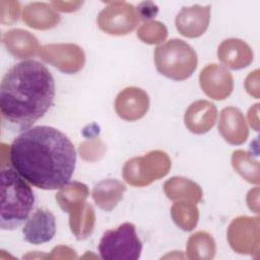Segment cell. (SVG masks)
<instances>
[{
	"label": "cell",
	"instance_id": "obj_1",
	"mask_svg": "<svg viewBox=\"0 0 260 260\" xmlns=\"http://www.w3.org/2000/svg\"><path fill=\"white\" fill-rule=\"evenodd\" d=\"M13 169L43 190H57L69 183L76 165L70 139L50 126H36L19 133L9 147Z\"/></svg>",
	"mask_w": 260,
	"mask_h": 260
},
{
	"label": "cell",
	"instance_id": "obj_6",
	"mask_svg": "<svg viewBox=\"0 0 260 260\" xmlns=\"http://www.w3.org/2000/svg\"><path fill=\"white\" fill-rule=\"evenodd\" d=\"M170 169L169 155L161 150H151L143 156L128 159L123 167L122 175L129 185L144 187L168 175Z\"/></svg>",
	"mask_w": 260,
	"mask_h": 260
},
{
	"label": "cell",
	"instance_id": "obj_4",
	"mask_svg": "<svg viewBox=\"0 0 260 260\" xmlns=\"http://www.w3.org/2000/svg\"><path fill=\"white\" fill-rule=\"evenodd\" d=\"M154 64L161 75L182 81L193 74L198 58L188 43L180 39H172L155 48Z\"/></svg>",
	"mask_w": 260,
	"mask_h": 260
},
{
	"label": "cell",
	"instance_id": "obj_20",
	"mask_svg": "<svg viewBox=\"0 0 260 260\" xmlns=\"http://www.w3.org/2000/svg\"><path fill=\"white\" fill-rule=\"evenodd\" d=\"M164 192L173 201H189L198 203L202 199V190L195 182L183 178L173 177L164 185Z\"/></svg>",
	"mask_w": 260,
	"mask_h": 260
},
{
	"label": "cell",
	"instance_id": "obj_8",
	"mask_svg": "<svg viewBox=\"0 0 260 260\" xmlns=\"http://www.w3.org/2000/svg\"><path fill=\"white\" fill-rule=\"evenodd\" d=\"M43 61L66 74H73L82 69L85 63L83 50L75 44H48L40 48Z\"/></svg>",
	"mask_w": 260,
	"mask_h": 260
},
{
	"label": "cell",
	"instance_id": "obj_16",
	"mask_svg": "<svg viewBox=\"0 0 260 260\" xmlns=\"http://www.w3.org/2000/svg\"><path fill=\"white\" fill-rule=\"evenodd\" d=\"M217 58L226 67L239 70L251 64L253 52L244 41L240 39H226L218 46Z\"/></svg>",
	"mask_w": 260,
	"mask_h": 260
},
{
	"label": "cell",
	"instance_id": "obj_15",
	"mask_svg": "<svg viewBox=\"0 0 260 260\" xmlns=\"http://www.w3.org/2000/svg\"><path fill=\"white\" fill-rule=\"evenodd\" d=\"M217 110L214 104L200 100L192 103L185 112L184 122L187 129L195 134L208 132L215 124Z\"/></svg>",
	"mask_w": 260,
	"mask_h": 260
},
{
	"label": "cell",
	"instance_id": "obj_12",
	"mask_svg": "<svg viewBox=\"0 0 260 260\" xmlns=\"http://www.w3.org/2000/svg\"><path fill=\"white\" fill-rule=\"evenodd\" d=\"M23 238L32 245L50 242L56 234V218L45 208H38L25 221L22 228Z\"/></svg>",
	"mask_w": 260,
	"mask_h": 260
},
{
	"label": "cell",
	"instance_id": "obj_11",
	"mask_svg": "<svg viewBox=\"0 0 260 260\" xmlns=\"http://www.w3.org/2000/svg\"><path fill=\"white\" fill-rule=\"evenodd\" d=\"M149 109V96L141 88L129 86L121 90L115 100V111L125 121H136Z\"/></svg>",
	"mask_w": 260,
	"mask_h": 260
},
{
	"label": "cell",
	"instance_id": "obj_19",
	"mask_svg": "<svg viewBox=\"0 0 260 260\" xmlns=\"http://www.w3.org/2000/svg\"><path fill=\"white\" fill-rule=\"evenodd\" d=\"M125 185L116 179H106L94 185L91 196L95 204L103 210L111 211L123 199Z\"/></svg>",
	"mask_w": 260,
	"mask_h": 260
},
{
	"label": "cell",
	"instance_id": "obj_13",
	"mask_svg": "<svg viewBox=\"0 0 260 260\" xmlns=\"http://www.w3.org/2000/svg\"><path fill=\"white\" fill-rule=\"evenodd\" d=\"M210 5L201 6L195 4L190 7H183L175 19L178 31L190 39L202 36L209 24Z\"/></svg>",
	"mask_w": 260,
	"mask_h": 260
},
{
	"label": "cell",
	"instance_id": "obj_17",
	"mask_svg": "<svg viewBox=\"0 0 260 260\" xmlns=\"http://www.w3.org/2000/svg\"><path fill=\"white\" fill-rule=\"evenodd\" d=\"M2 43L7 52L18 59L34 57L41 48L37 38L32 34L20 28L10 29L4 32Z\"/></svg>",
	"mask_w": 260,
	"mask_h": 260
},
{
	"label": "cell",
	"instance_id": "obj_9",
	"mask_svg": "<svg viewBox=\"0 0 260 260\" xmlns=\"http://www.w3.org/2000/svg\"><path fill=\"white\" fill-rule=\"evenodd\" d=\"M228 240L236 252L252 255L253 246L258 248L259 243V218L249 216L235 218L228 229Z\"/></svg>",
	"mask_w": 260,
	"mask_h": 260
},
{
	"label": "cell",
	"instance_id": "obj_5",
	"mask_svg": "<svg viewBox=\"0 0 260 260\" xmlns=\"http://www.w3.org/2000/svg\"><path fill=\"white\" fill-rule=\"evenodd\" d=\"M141 251L142 243L131 222H124L116 230L106 231L99 244L101 258L105 260H136Z\"/></svg>",
	"mask_w": 260,
	"mask_h": 260
},
{
	"label": "cell",
	"instance_id": "obj_7",
	"mask_svg": "<svg viewBox=\"0 0 260 260\" xmlns=\"http://www.w3.org/2000/svg\"><path fill=\"white\" fill-rule=\"evenodd\" d=\"M99 27L113 36L130 34L139 22V15L135 7L125 1L109 2L102 9L98 18Z\"/></svg>",
	"mask_w": 260,
	"mask_h": 260
},
{
	"label": "cell",
	"instance_id": "obj_10",
	"mask_svg": "<svg viewBox=\"0 0 260 260\" xmlns=\"http://www.w3.org/2000/svg\"><path fill=\"white\" fill-rule=\"evenodd\" d=\"M199 83L202 91L209 98L222 101L233 91L234 80L231 72L218 64H208L200 72Z\"/></svg>",
	"mask_w": 260,
	"mask_h": 260
},
{
	"label": "cell",
	"instance_id": "obj_24",
	"mask_svg": "<svg viewBox=\"0 0 260 260\" xmlns=\"http://www.w3.org/2000/svg\"><path fill=\"white\" fill-rule=\"evenodd\" d=\"M171 214L175 223L183 231H192L198 222L199 212L196 204L189 201H178L173 204Z\"/></svg>",
	"mask_w": 260,
	"mask_h": 260
},
{
	"label": "cell",
	"instance_id": "obj_23",
	"mask_svg": "<svg viewBox=\"0 0 260 260\" xmlns=\"http://www.w3.org/2000/svg\"><path fill=\"white\" fill-rule=\"evenodd\" d=\"M88 194L89 191L85 184L74 181L59 189L56 194V200L63 211L70 212L75 205L84 202Z\"/></svg>",
	"mask_w": 260,
	"mask_h": 260
},
{
	"label": "cell",
	"instance_id": "obj_25",
	"mask_svg": "<svg viewBox=\"0 0 260 260\" xmlns=\"http://www.w3.org/2000/svg\"><path fill=\"white\" fill-rule=\"evenodd\" d=\"M168 29L159 21H147L137 29V37L146 44H159L166 40Z\"/></svg>",
	"mask_w": 260,
	"mask_h": 260
},
{
	"label": "cell",
	"instance_id": "obj_2",
	"mask_svg": "<svg viewBox=\"0 0 260 260\" xmlns=\"http://www.w3.org/2000/svg\"><path fill=\"white\" fill-rule=\"evenodd\" d=\"M55 81L49 69L39 61L24 60L11 66L0 86L2 118L26 129L52 107Z\"/></svg>",
	"mask_w": 260,
	"mask_h": 260
},
{
	"label": "cell",
	"instance_id": "obj_21",
	"mask_svg": "<svg viewBox=\"0 0 260 260\" xmlns=\"http://www.w3.org/2000/svg\"><path fill=\"white\" fill-rule=\"evenodd\" d=\"M69 213V225L76 239L84 240L89 237L95 222V214L92 206L84 201L75 205Z\"/></svg>",
	"mask_w": 260,
	"mask_h": 260
},
{
	"label": "cell",
	"instance_id": "obj_28",
	"mask_svg": "<svg viewBox=\"0 0 260 260\" xmlns=\"http://www.w3.org/2000/svg\"><path fill=\"white\" fill-rule=\"evenodd\" d=\"M55 10L62 12H71L78 9L82 2H51L50 3Z\"/></svg>",
	"mask_w": 260,
	"mask_h": 260
},
{
	"label": "cell",
	"instance_id": "obj_3",
	"mask_svg": "<svg viewBox=\"0 0 260 260\" xmlns=\"http://www.w3.org/2000/svg\"><path fill=\"white\" fill-rule=\"evenodd\" d=\"M35 195L25 180L12 168L1 169V230H15L26 221L34 208Z\"/></svg>",
	"mask_w": 260,
	"mask_h": 260
},
{
	"label": "cell",
	"instance_id": "obj_26",
	"mask_svg": "<svg viewBox=\"0 0 260 260\" xmlns=\"http://www.w3.org/2000/svg\"><path fill=\"white\" fill-rule=\"evenodd\" d=\"M252 157L249 155V153L243 151V150H236L233 153L232 156V164L234 169L248 182L258 184L259 179L255 178L252 174L253 171V164H252Z\"/></svg>",
	"mask_w": 260,
	"mask_h": 260
},
{
	"label": "cell",
	"instance_id": "obj_18",
	"mask_svg": "<svg viewBox=\"0 0 260 260\" xmlns=\"http://www.w3.org/2000/svg\"><path fill=\"white\" fill-rule=\"evenodd\" d=\"M23 22L35 29H50L60 21V15L53 6L44 2H32L24 6L22 11Z\"/></svg>",
	"mask_w": 260,
	"mask_h": 260
},
{
	"label": "cell",
	"instance_id": "obj_14",
	"mask_svg": "<svg viewBox=\"0 0 260 260\" xmlns=\"http://www.w3.org/2000/svg\"><path fill=\"white\" fill-rule=\"evenodd\" d=\"M218 132L230 144L240 145L247 140L248 126L244 115L238 108L228 107L220 112Z\"/></svg>",
	"mask_w": 260,
	"mask_h": 260
},
{
	"label": "cell",
	"instance_id": "obj_27",
	"mask_svg": "<svg viewBox=\"0 0 260 260\" xmlns=\"http://www.w3.org/2000/svg\"><path fill=\"white\" fill-rule=\"evenodd\" d=\"M5 3L7 7L1 3V22L4 25H11L18 19L20 6L16 1H5Z\"/></svg>",
	"mask_w": 260,
	"mask_h": 260
},
{
	"label": "cell",
	"instance_id": "obj_22",
	"mask_svg": "<svg viewBox=\"0 0 260 260\" xmlns=\"http://www.w3.org/2000/svg\"><path fill=\"white\" fill-rule=\"evenodd\" d=\"M216 251L215 242L210 234L199 231L188 240L186 253L189 259H211Z\"/></svg>",
	"mask_w": 260,
	"mask_h": 260
}]
</instances>
